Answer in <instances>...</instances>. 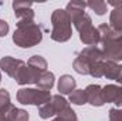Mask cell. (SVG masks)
Wrapping results in <instances>:
<instances>
[{"label":"cell","mask_w":122,"mask_h":121,"mask_svg":"<svg viewBox=\"0 0 122 121\" xmlns=\"http://www.w3.org/2000/svg\"><path fill=\"white\" fill-rule=\"evenodd\" d=\"M43 40V30L34 22H19L17 29L13 34V41L16 46L29 49L37 46Z\"/></svg>","instance_id":"1"},{"label":"cell","mask_w":122,"mask_h":121,"mask_svg":"<svg viewBox=\"0 0 122 121\" xmlns=\"http://www.w3.org/2000/svg\"><path fill=\"white\" fill-rule=\"evenodd\" d=\"M51 24H53V31H51V38L54 41L64 43L71 38V20L67 14L65 10L57 9L51 14Z\"/></svg>","instance_id":"2"},{"label":"cell","mask_w":122,"mask_h":121,"mask_svg":"<svg viewBox=\"0 0 122 121\" xmlns=\"http://www.w3.org/2000/svg\"><path fill=\"white\" fill-rule=\"evenodd\" d=\"M72 24H74V27L78 30V33H80V40H81L84 44H87V46H97V44L99 43V40H101L99 31H98V29H95V27L92 26L91 17H90L87 13H84V14H82L80 19H77Z\"/></svg>","instance_id":"3"},{"label":"cell","mask_w":122,"mask_h":121,"mask_svg":"<svg viewBox=\"0 0 122 121\" xmlns=\"http://www.w3.org/2000/svg\"><path fill=\"white\" fill-rule=\"evenodd\" d=\"M50 91L41 90V88H20L17 91V101L21 104H33L37 107L44 105L51 100Z\"/></svg>","instance_id":"4"},{"label":"cell","mask_w":122,"mask_h":121,"mask_svg":"<svg viewBox=\"0 0 122 121\" xmlns=\"http://www.w3.org/2000/svg\"><path fill=\"white\" fill-rule=\"evenodd\" d=\"M102 57L105 61H117L122 60V40H104L99 41Z\"/></svg>","instance_id":"5"},{"label":"cell","mask_w":122,"mask_h":121,"mask_svg":"<svg viewBox=\"0 0 122 121\" xmlns=\"http://www.w3.org/2000/svg\"><path fill=\"white\" fill-rule=\"evenodd\" d=\"M44 73V71H43ZM40 76H41V71H38V70H36V68H33L30 66H24L19 73H17V76H16V83L17 84H20V86H24V84H37V81H38V78H40Z\"/></svg>","instance_id":"6"},{"label":"cell","mask_w":122,"mask_h":121,"mask_svg":"<svg viewBox=\"0 0 122 121\" xmlns=\"http://www.w3.org/2000/svg\"><path fill=\"white\" fill-rule=\"evenodd\" d=\"M26 66V63L20 59H14V57H10V56H6L0 60V68L11 78H16L17 73Z\"/></svg>","instance_id":"7"},{"label":"cell","mask_w":122,"mask_h":121,"mask_svg":"<svg viewBox=\"0 0 122 121\" xmlns=\"http://www.w3.org/2000/svg\"><path fill=\"white\" fill-rule=\"evenodd\" d=\"M102 95L105 103H112L117 107H122V86L108 84L102 87Z\"/></svg>","instance_id":"8"},{"label":"cell","mask_w":122,"mask_h":121,"mask_svg":"<svg viewBox=\"0 0 122 121\" xmlns=\"http://www.w3.org/2000/svg\"><path fill=\"white\" fill-rule=\"evenodd\" d=\"M31 3L29 1H13L14 14L19 22H34V11L31 10Z\"/></svg>","instance_id":"9"},{"label":"cell","mask_w":122,"mask_h":121,"mask_svg":"<svg viewBox=\"0 0 122 121\" xmlns=\"http://www.w3.org/2000/svg\"><path fill=\"white\" fill-rule=\"evenodd\" d=\"M87 94V103H90L94 107H101L105 104L104 101V95H102V87L98 84H90L85 88Z\"/></svg>","instance_id":"10"},{"label":"cell","mask_w":122,"mask_h":121,"mask_svg":"<svg viewBox=\"0 0 122 121\" xmlns=\"http://www.w3.org/2000/svg\"><path fill=\"white\" fill-rule=\"evenodd\" d=\"M87 7V3L85 1H70L65 7V11L71 20V23H74L77 19H80L82 14H84V10Z\"/></svg>","instance_id":"11"},{"label":"cell","mask_w":122,"mask_h":121,"mask_svg":"<svg viewBox=\"0 0 122 121\" xmlns=\"http://www.w3.org/2000/svg\"><path fill=\"white\" fill-rule=\"evenodd\" d=\"M104 77L118 81L122 77V66L118 63H114V61L104 60Z\"/></svg>","instance_id":"12"},{"label":"cell","mask_w":122,"mask_h":121,"mask_svg":"<svg viewBox=\"0 0 122 121\" xmlns=\"http://www.w3.org/2000/svg\"><path fill=\"white\" fill-rule=\"evenodd\" d=\"M14 105L10 103V94L4 88H0V120L9 118V114Z\"/></svg>","instance_id":"13"},{"label":"cell","mask_w":122,"mask_h":121,"mask_svg":"<svg viewBox=\"0 0 122 121\" xmlns=\"http://www.w3.org/2000/svg\"><path fill=\"white\" fill-rule=\"evenodd\" d=\"M97 29L99 31V37H101L99 41H104V40H122V31L112 29L109 24H101Z\"/></svg>","instance_id":"14"},{"label":"cell","mask_w":122,"mask_h":121,"mask_svg":"<svg viewBox=\"0 0 122 121\" xmlns=\"http://www.w3.org/2000/svg\"><path fill=\"white\" fill-rule=\"evenodd\" d=\"M75 86H77L75 78L68 76V74L61 76L60 80H58V91H60V94H71L75 90Z\"/></svg>","instance_id":"15"},{"label":"cell","mask_w":122,"mask_h":121,"mask_svg":"<svg viewBox=\"0 0 122 121\" xmlns=\"http://www.w3.org/2000/svg\"><path fill=\"white\" fill-rule=\"evenodd\" d=\"M54 80H56V77L51 71H44V73H41V76L37 81V87L41 90L50 91L54 86Z\"/></svg>","instance_id":"16"},{"label":"cell","mask_w":122,"mask_h":121,"mask_svg":"<svg viewBox=\"0 0 122 121\" xmlns=\"http://www.w3.org/2000/svg\"><path fill=\"white\" fill-rule=\"evenodd\" d=\"M109 26L115 30L122 31V7L119 9H114L111 11V16H109Z\"/></svg>","instance_id":"17"},{"label":"cell","mask_w":122,"mask_h":121,"mask_svg":"<svg viewBox=\"0 0 122 121\" xmlns=\"http://www.w3.org/2000/svg\"><path fill=\"white\" fill-rule=\"evenodd\" d=\"M27 66H30V67L38 70V71H41V73L43 71H47V61H46L44 57H41V56H33V57H30Z\"/></svg>","instance_id":"18"},{"label":"cell","mask_w":122,"mask_h":121,"mask_svg":"<svg viewBox=\"0 0 122 121\" xmlns=\"http://www.w3.org/2000/svg\"><path fill=\"white\" fill-rule=\"evenodd\" d=\"M38 114H40V117H41V118H44V120H47V118H50V117H53V116H57L56 108H54V105H53L51 100L38 108Z\"/></svg>","instance_id":"19"},{"label":"cell","mask_w":122,"mask_h":121,"mask_svg":"<svg viewBox=\"0 0 122 121\" xmlns=\"http://www.w3.org/2000/svg\"><path fill=\"white\" fill-rule=\"evenodd\" d=\"M9 121H29V113L21 108L13 107L9 114Z\"/></svg>","instance_id":"20"},{"label":"cell","mask_w":122,"mask_h":121,"mask_svg":"<svg viewBox=\"0 0 122 121\" xmlns=\"http://www.w3.org/2000/svg\"><path fill=\"white\" fill-rule=\"evenodd\" d=\"M70 101L77 105H82L87 103V94L85 90H74L70 94Z\"/></svg>","instance_id":"21"},{"label":"cell","mask_w":122,"mask_h":121,"mask_svg":"<svg viewBox=\"0 0 122 121\" xmlns=\"http://www.w3.org/2000/svg\"><path fill=\"white\" fill-rule=\"evenodd\" d=\"M107 6L108 4L105 1H102V0H92V1H88L87 3V7H90L91 10H94L99 16H102V14L107 13Z\"/></svg>","instance_id":"22"},{"label":"cell","mask_w":122,"mask_h":121,"mask_svg":"<svg viewBox=\"0 0 122 121\" xmlns=\"http://www.w3.org/2000/svg\"><path fill=\"white\" fill-rule=\"evenodd\" d=\"M72 67H74V70L78 74H88L90 73V66L87 64V61L84 60L82 57H80V56H77V59L74 60Z\"/></svg>","instance_id":"23"},{"label":"cell","mask_w":122,"mask_h":121,"mask_svg":"<svg viewBox=\"0 0 122 121\" xmlns=\"http://www.w3.org/2000/svg\"><path fill=\"white\" fill-rule=\"evenodd\" d=\"M56 121H77V114L71 107H67L64 111H61L57 116Z\"/></svg>","instance_id":"24"},{"label":"cell","mask_w":122,"mask_h":121,"mask_svg":"<svg viewBox=\"0 0 122 121\" xmlns=\"http://www.w3.org/2000/svg\"><path fill=\"white\" fill-rule=\"evenodd\" d=\"M109 120L111 121H122V110L111 108L109 110Z\"/></svg>","instance_id":"25"},{"label":"cell","mask_w":122,"mask_h":121,"mask_svg":"<svg viewBox=\"0 0 122 121\" xmlns=\"http://www.w3.org/2000/svg\"><path fill=\"white\" fill-rule=\"evenodd\" d=\"M9 33V23L4 20H0V37H4Z\"/></svg>","instance_id":"26"},{"label":"cell","mask_w":122,"mask_h":121,"mask_svg":"<svg viewBox=\"0 0 122 121\" xmlns=\"http://www.w3.org/2000/svg\"><path fill=\"white\" fill-rule=\"evenodd\" d=\"M107 4H111V6H114L115 9H119V7H122V1H108Z\"/></svg>","instance_id":"27"},{"label":"cell","mask_w":122,"mask_h":121,"mask_svg":"<svg viewBox=\"0 0 122 121\" xmlns=\"http://www.w3.org/2000/svg\"><path fill=\"white\" fill-rule=\"evenodd\" d=\"M118 83H119V84H121V86H122V77H121V78H119V80H118Z\"/></svg>","instance_id":"28"},{"label":"cell","mask_w":122,"mask_h":121,"mask_svg":"<svg viewBox=\"0 0 122 121\" xmlns=\"http://www.w3.org/2000/svg\"><path fill=\"white\" fill-rule=\"evenodd\" d=\"M0 83H1V73H0Z\"/></svg>","instance_id":"29"},{"label":"cell","mask_w":122,"mask_h":121,"mask_svg":"<svg viewBox=\"0 0 122 121\" xmlns=\"http://www.w3.org/2000/svg\"><path fill=\"white\" fill-rule=\"evenodd\" d=\"M54 121H56V120H54Z\"/></svg>","instance_id":"30"}]
</instances>
